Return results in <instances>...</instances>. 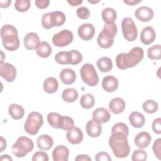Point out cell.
Returning <instances> with one entry per match:
<instances>
[{
	"label": "cell",
	"instance_id": "1",
	"mask_svg": "<svg viewBox=\"0 0 161 161\" xmlns=\"http://www.w3.org/2000/svg\"><path fill=\"white\" fill-rule=\"evenodd\" d=\"M144 52L140 47H133L128 53H119L116 57V64L118 69L125 70L134 67L140 63L143 58Z\"/></svg>",
	"mask_w": 161,
	"mask_h": 161
},
{
	"label": "cell",
	"instance_id": "2",
	"mask_svg": "<svg viewBox=\"0 0 161 161\" xmlns=\"http://www.w3.org/2000/svg\"><path fill=\"white\" fill-rule=\"evenodd\" d=\"M127 136V135L122 132H111L109 138V145L114 156L118 158L126 157L130 152Z\"/></svg>",
	"mask_w": 161,
	"mask_h": 161
},
{
	"label": "cell",
	"instance_id": "3",
	"mask_svg": "<svg viewBox=\"0 0 161 161\" xmlns=\"http://www.w3.org/2000/svg\"><path fill=\"white\" fill-rule=\"evenodd\" d=\"M1 37L3 47L8 51H14L19 47L16 28L11 25H4L1 28Z\"/></svg>",
	"mask_w": 161,
	"mask_h": 161
},
{
	"label": "cell",
	"instance_id": "4",
	"mask_svg": "<svg viewBox=\"0 0 161 161\" xmlns=\"http://www.w3.org/2000/svg\"><path fill=\"white\" fill-rule=\"evenodd\" d=\"M33 147V142L31 139L25 136H21L18 138L16 142L13 145L11 150L14 155L21 158L31 152Z\"/></svg>",
	"mask_w": 161,
	"mask_h": 161
},
{
	"label": "cell",
	"instance_id": "5",
	"mask_svg": "<svg viewBox=\"0 0 161 161\" xmlns=\"http://www.w3.org/2000/svg\"><path fill=\"white\" fill-rule=\"evenodd\" d=\"M43 123V119L42 115L38 112L33 111L28 114L24 125V129L27 133L35 135L38 133Z\"/></svg>",
	"mask_w": 161,
	"mask_h": 161
},
{
	"label": "cell",
	"instance_id": "6",
	"mask_svg": "<svg viewBox=\"0 0 161 161\" xmlns=\"http://www.w3.org/2000/svg\"><path fill=\"white\" fill-rule=\"evenodd\" d=\"M82 80L89 86H96L99 82V77L93 65L91 64H84L80 69Z\"/></svg>",
	"mask_w": 161,
	"mask_h": 161
},
{
	"label": "cell",
	"instance_id": "7",
	"mask_svg": "<svg viewBox=\"0 0 161 161\" xmlns=\"http://www.w3.org/2000/svg\"><path fill=\"white\" fill-rule=\"evenodd\" d=\"M121 29L123 36L126 40L133 42L137 38V28L135 22L131 18H125L122 20Z\"/></svg>",
	"mask_w": 161,
	"mask_h": 161
},
{
	"label": "cell",
	"instance_id": "8",
	"mask_svg": "<svg viewBox=\"0 0 161 161\" xmlns=\"http://www.w3.org/2000/svg\"><path fill=\"white\" fill-rule=\"evenodd\" d=\"M73 33L70 30L65 29L55 34L52 37L53 44L58 47H65L72 43Z\"/></svg>",
	"mask_w": 161,
	"mask_h": 161
},
{
	"label": "cell",
	"instance_id": "9",
	"mask_svg": "<svg viewBox=\"0 0 161 161\" xmlns=\"http://www.w3.org/2000/svg\"><path fill=\"white\" fill-rule=\"evenodd\" d=\"M1 77L7 82H13L16 77V70L14 65L9 63H1Z\"/></svg>",
	"mask_w": 161,
	"mask_h": 161
},
{
	"label": "cell",
	"instance_id": "10",
	"mask_svg": "<svg viewBox=\"0 0 161 161\" xmlns=\"http://www.w3.org/2000/svg\"><path fill=\"white\" fill-rule=\"evenodd\" d=\"M79 36L85 41L92 39L95 34V28L91 23H84L78 28Z\"/></svg>",
	"mask_w": 161,
	"mask_h": 161
},
{
	"label": "cell",
	"instance_id": "11",
	"mask_svg": "<svg viewBox=\"0 0 161 161\" xmlns=\"http://www.w3.org/2000/svg\"><path fill=\"white\" fill-rule=\"evenodd\" d=\"M154 15L152 9L148 6H143L137 8L135 12V17L143 22H148L150 21Z\"/></svg>",
	"mask_w": 161,
	"mask_h": 161
},
{
	"label": "cell",
	"instance_id": "12",
	"mask_svg": "<svg viewBox=\"0 0 161 161\" xmlns=\"http://www.w3.org/2000/svg\"><path fill=\"white\" fill-rule=\"evenodd\" d=\"M86 130L87 135L92 138L99 136L102 132L101 123L94 120L90 119L87 121L86 125Z\"/></svg>",
	"mask_w": 161,
	"mask_h": 161
},
{
	"label": "cell",
	"instance_id": "13",
	"mask_svg": "<svg viewBox=\"0 0 161 161\" xmlns=\"http://www.w3.org/2000/svg\"><path fill=\"white\" fill-rule=\"evenodd\" d=\"M66 138L69 143L76 145L83 140L84 135L82 130L78 127H73L67 131Z\"/></svg>",
	"mask_w": 161,
	"mask_h": 161
},
{
	"label": "cell",
	"instance_id": "14",
	"mask_svg": "<svg viewBox=\"0 0 161 161\" xmlns=\"http://www.w3.org/2000/svg\"><path fill=\"white\" fill-rule=\"evenodd\" d=\"M156 34L154 29L150 26L145 27L140 33V40L144 45H148L153 43L155 39Z\"/></svg>",
	"mask_w": 161,
	"mask_h": 161
},
{
	"label": "cell",
	"instance_id": "15",
	"mask_svg": "<svg viewBox=\"0 0 161 161\" xmlns=\"http://www.w3.org/2000/svg\"><path fill=\"white\" fill-rule=\"evenodd\" d=\"M69 155V150L64 145L56 147L52 152V157L54 161H67Z\"/></svg>",
	"mask_w": 161,
	"mask_h": 161
},
{
	"label": "cell",
	"instance_id": "16",
	"mask_svg": "<svg viewBox=\"0 0 161 161\" xmlns=\"http://www.w3.org/2000/svg\"><path fill=\"white\" fill-rule=\"evenodd\" d=\"M119 82L118 79L113 75L105 76L102 81V87L103 89L108 92L115 91L118 87Z\"/></svg>",
	"mask_w": 161,
	"mask_h": 161
},
{
	"label": "cell",
	"instance_id": "17",
	"mask_svg": "<svg viewBox=\"0 0 161 161\" xmlns=\"http://www.w3.org/2000/svg\"><path fill=\"white\" fill-rule=\"evenodd\" d=\"M151 140L152 137L149 133L147 131H142L135 136L134 142L137 147L140 148H145L150 145Z\"/></svg>",
	"mask_w": 161,
	"mask_h": 161
},
{
	"label": "cell",
	"instance_id": "18",
	"mask_svg": "<svg viewBox=\"0 0 161 161\" xmlns=\"http://www.w3.org/2000/svg\"><path fill=\"white\" fill-rule=\"evenodd\" d=\"M23 42L26 49L32 50L36 49L38 44L40 43V38L36 33L30 32L25 35Z\"/></svg>",
	"mask_w": 161,
	"mask_h": 161
},
{
	"label": "cell",
	"instance_id": "19",
	"mask_svg": "<svg viewBox=\"0 0 161 161\" xmlns=\"http://www.w3.org/2000/svg\"><path fill=\"white\" fill-rule=\"evenodd\" d=\"M125 102L121 97L113 98L109 103V109L115 114L121 113L125 110Z\"/></svg>",
	"mask_w": 161,
	"mask_h": 161
},
{
	"label": "cell",
	"instance_id": "20",
	"mask_svg": "<svg viewBox=\"0 0 161 161\" xmlns=\"http://www.w3.org/2000/svg\"><path fill=\"white\" fill-rule=\"evenodd\" d=\"M111 118V115L108 110L104 108L96 109L92 113V119L100 123H107Z\"/></svg>",
	"mask_w": 161,
	"mask_h": 161
},
{
	"label": "cell",
	"instance_id": "21",
	"mask_svg": "<svg viewBox=\"0 0 161 161\" xmlns=\"http://www.w3.org/2000/svg\"><path fill=\"white\" fill-rule=\"evenodd\" d=\"M60 79L64 84H72L75 81L76 75L74 70L68 68L64 69L60 73Z\"/></svg>",
	"mask_w": 161,
	"mask_h": 161
},
{
	"label": "cell",
	"instance_id": "22",
	"mask_svg": "<svg viewBox=\"0 0 161 161\" xmlns=\"http://www.w3.org/2000/svg\"><path fill=\"white\" fill-rule=\"evenodd\" d=\"M36 144L38 148L41 150H50L53 144V140L52 138L48 135H42L36 140Z\"/></svg>",
	"mask_w": 161,
	"mask_h": 161
},
{
	"label": "cell",
	"instance_id": "23",
	"mask_svg": "<svg viewBox=\"0 0 161 161\" xmlns=\"http://www.w3.org/2000/svg\"><path fill=\"white\" fill-rule=\"evenodd\" d=\"M129 121L131 125L136 128L142 127L145 123V118L143 114L138 111L132 112L129 116Z\"/></svg>",
	"mask_w": 161,
	"mask_h": 161
},
{
	"label": "cell",
	"instance_id": "24",
	"mask_svg": "<svg viewBox=\"0 0 161 161\" xmlns=\"http://www.w3.org/2000/svg\"><path fill=\"white\" fill-rule=\"evenodd\" d=\"M58 87V81L55 78L53 77H47L43 83V90L48 94H52L55 92L57 91Z\"/></svg>",
	"mask_w": 161,
	"mask_h": 161
},
{
	"label": "cell",
	"instance_id": "25",
	"mask_svg": "<svg viewBox=\"0 0 161 161\" xmlns=\"http://www.w3.org/2000/svg\"><path fill=\"white\" fill-rule=\"evenodd\" d=\"M52 47L47 42H40L36 48L37 55L42 58H47L52 53Z\"/></svg>",
	"mask_w": 161,
	"mask_h": 161
},
{
	"label": "cell",
	"instance_id": "26",
	"mask_svg": "<svg viewBox=\"0 0 161 161\" xmlns=\"http://www.w3.org/2000/svg\"><path fill=\"white\" fill-rule=\"evenodd\" d=\"M8 112L10 116L16 120L22 119L25 114L23 108L17 104H11L8 108Z\"/></svg>",
	"mask_w": 161,
	"mask_h": 161
},
{
	"label": "cell",
	"instance_id": "27",
	"mask_svg": "<svg viewBox=\"0 0 161 161\" xmlns=\"http://www.w3.org/2000/svg\"><path fill=\"white\" fill-rule=\"evenodd\" d=\"M96 65L102 72H108L113 69L112 60L108 57L99 58L96 62Z\"/></svg>",
	"mask_w": 161,
	"mask_h": 161
},
{
	"label": "cell",
	"instance_id": "28",
	"mask_svg": "<svg viewBox=\"0 0 161 161\" xmlns=\"http://www.w3.org/2000/svg\"><path fill=\"white\" fill-rule=\"evenodd\" d=\"M51 22L53 26H60L65 22V15L62 11H55L51 12Z\"/></svg>",
	"mask_w": 161,
	"mask_h": 161
},
{
	"label": "cell",
	"instance_id": "29",
	"mask_svg": "<svg viewBox=\"0 0 161 161\" xmlns=\"http://www.w3.org/2000/svg\"><path fill=\"white\" fill-rule=\"evenodd\" d=\"M101 16L106 23H114L117 18V13L112 8H106L103 10Z\"/></svg>",
	"mask_w": 161,
	"mask_h": 161
},
{
	"label": "cell",
	"instance_id": "30",
	"mask_svg": "<svg viewBox=\"0 0 161 161\" xmlns=\"http://www.w3.org/2000/svg\"><path fill=\"white\" fill-rule=\"evenodd\" d=\"M78 97V92L74 88H67L62 93V99L67 103H73Z\"/></svg>",
	"mask_w": 161,
	"mask_h": 161
},
{
	"label": "cell",
	"instance_id": "31",
	"mask_svg": "<svg viewBox=\"0 0 161 161\" xmlns=\"http://www.w3.org/2000/svg\"><path fill=\"white\" fill-rule=\"evenodd\" d=\"M67 60L69 64L77 65L82 60V53L77 50H72L67 52Z\"/></svg>",
	"mask_w": 161,
	"mask_h": 161
},
{
	"label": "cell",
	"instance_id": "32",
	"mask_svg": "<svg viewBox=\"0 0 161 161\" xmlns=\"http://www.w3.org/2000/svg\"><path fill=\"white\" fill-rule=\"evenodd\" d=\"M117 25L115 23H105L103 31H101L104 36L109 38H114L117 33Z\"/></svg>",
	"mask_w": 161,
	"mask_h": 161
},
{
	"label": "cell",
	"instance_id": "33",
	"mask_svg": "<svg viewBox=\"0 0 161 161\" xmlns=\"http://www.w3.org/2000/svg\"><path fill=\"white\" fill-rule=\"evenodd\" d=\"M80 104L83 108L90 109L94 106L95 104V99L92 94L87 93L82 96L80 100Z\"/></svg>",
	"mask_w": 161,
	"mask_h": 161
},
{
	"label": "cell",
	"instance_id": "34",
	"mask_svg": "<svg viewBox=\"0 0 161 161\" xmlns=\"http://www.w3.org/2000/svg\"><path fill=\"white\" fill-rule=\"evenodd\" d=\"M61 116L60 114L55 112L48 113L47 115V121L49 125L55 129H60Z\"/></svg>",
	"mask_w": 161,
	"mask_h": 161
},
{
	"label": "cell",
	"instance_id": "35",
	"mask_svg": "<svg viewBox=\"0 0 161 161\" xmlns=\"http://www.w3.org/2000/svg\"><path fill=\"white\" fill-rule=\"evenodd\" d=\"M147 56L151 60H160L161 58V46L155 45L148 48Z\"/></svg>",
	"mask_w": 161,
	"mask_h": 161
},
{
	"label": "cell",
	"instance_id": "36",
	"mask_svg": "<svg viewBox=\"0 0 161 161\" xmlns=\"http://www.w3.org/2000/svg\"><path fill=\"white\" fill-rule=\"evenodd\" d=\"M97 43L103 48H109L113 45L114 38H109L104 36L102 32H100L97 38Z\"/></svg>",
	"mask_w": 161,
	"mask_h": 161
},
{
	"label": "cell",
	"instance_id": "37",
	"mask_svg": "<svg viewBox=\"0 0 161 161\" xmlns=\"http://www.w3.org/2000/svg\"><path fill=\"white\" fill-rule=\"evenodd\" d=\"M142 108L145 112L149 114H152L157 111L158 109V104L155 101L148 99L145 101L143 103Z\"/></svg>",
	"mask_w": 161,
	"mask_h": 161
},
{
	"label": "cell",
	"instance_id": "38",
	"mask_svg": "<svg viewBox=\"0 0 161 161\" xmlns=\"http://www.w3.org/2000/svg\"><path fill=\"white\" fill-rule=\"evenodd\" d=\"M74 122L72 118L67 116H61L60 129L68 131L74 127Z\"/></svg>",
	"mask_w": 161,
	"mask_h": 161
},
{
	"label": "cell",
	"instance_id": "39",
	"mask_svg": "<svg viewBox=\"0 0 161 161\" xmlns=\"http://www.w3.org/2000/svg\"><path fill=\"white\" fill-rule=\"evenodd\" d=\"M31 3L29 0H16L14 3V8L19 12H25L30 8Z\"/></svg>",
	"mask_w": 161,
	"mask_h": 161
},
{
	"label": "cell",
	"instance_id": "40",
	"mask_svg": "<svg viewBox=\"0 0 161 161\" xmlns=\"http://www.w3.org/2000/svg\"><path fill=\"white\" fill-rule=\"evenodd\" d=\"M147 158V153L142 148L135 150L131 156V160L133 161H144Z\"/></svg>",
	"mask_w": 161,
	"mask_h": 161
},
{
	"label": "cell",
	"instance_id": "41",
	"mask_svg": "<svg viewBox=\"0 0 161 161\" xmlns=\"http://www.w3.org/2000/svg\"><path fill=\"white\" fill-rule=\"evenodd\" d=\"M54 59L56 62L61 65H67L69 64L67 60V52L61 51L58 52L55 57Z\"/></svg>",
	"mask_w": 161,
	"mask_h": 161
},
{
	"label": "cell",
	"instance_id": "42",
	"mask_svg": "<svg viewBox=\"0 0 161 161\" xmlns=\"http://www.w3.org/2000/svg\"><path fill=\"white\" fill-rule=\"evenodd\" d=\"M50 16H51V12H48L44 14L42 18V21H41L42 25L46 30H49L53 27L52 25Z\"/></svg>",
	"mask_w": 161,
	"mask_h": 161
},
{
	"label": "cell",
	"instance_id": "43",
	"mask_svg": "<svg viewBox=\"0 0 161 161\" xmlns=\"http://www.w3.org/2000/svg\"><path fill=\"white\" fill-rule=\"evenodd\" d=\"M114 131H119L125 133L126 135H128L129 133V129L128 126L124 123H117L113 126L111 129V132Z\"/></svg>",
	"mask_w": 161,
	"mask_h": 161
},
{
	"label": "cell",
	"instance_id": "44",
	"mask_svg": "<svg viewBox=\"0 0 161 161\" xmlns=\"http://www.w3.org/2000/svg\"><path fill=\"white\" fill-rule=\"evenodd\" d=\"M76 14L79 18L82 19H86L90 16V11L86 7H80L77 8Z\"/></svg>",
	"mask_w": 161,
	"mask_h": 161
},
{
	"label": "cell",
	"instance_id": "45",
	"mask_svg": "<svg viewBox=\"0 0 161 161\" xmlns=\"http://www.w3.org/2000/svg\"><path fill=\"white\" fill-rule=\"evenodd\" d=\"M160 146H161V139L159 138L155 140L153 147H152L153 152L154 153L155 156L159 160H160V158H161V157H161Z\"/></svg>",
	"mask_w": 161,
	"mask_h": 161
},
{
	"label": "cell",
	"instance_id": "46",
	"mask_svg": "<svg viewBox=\"0 0 161 161\" xmlns=\"http://www.w3.org/2000/svg\"><path fill=\"white\" fill-rule=\"evenodd\" d=\"M31 160L33 161H48V156L45 152H43L42 151H38L33 154Z\"/></svg>",
	"mask_w": 161,
	"mask_h": 161
},
{
	"label": "cell",
	"instance_id": "47",
	"mask_svg": "<svg viewBox=\"0 0 161 161\" xmlns=\"http://www.w3.org/2000/svg\"><path fill=\"white\" fill-rule=\"evenodd\" d=\"M95 160L96 161H111V158L107 152H101L96 155Z\"/></svg>",
	"mask_w": 161,
	"mask_h": 161
},
{
	"label": "cell",
	"instance_id": "48",
	"mask_svg": "<svg viewBox=\"0 0 161 161\" xmlns=\"http://www.w3.org/2000/svg\"><path fill=\"white\" fill-rule=\"evenodd\" d=\"M160 121H161V118H157L155 119L152 123V130L153 132L156 134H160L161 133V126H160Z\"/></svg>",
	"mask_w": 161,
	"mask_h": 161
},
{
	"label": "cell",
	"instance_id": "49",
	"mask_svg": "<svg viewBox=\"0 0 161 161\" xmlns=\"http://www.w3.org/2000/svg\"><path fill=\"white\" fill-rule=\"evenodd\" d=\"M35 5L36 7L39 9H45L47 8L50 3V1L48 0H43V1H40V0H36L35 2Z\"/></svg>",
	"mask_w": 161,
	"mask_h": 161
},
{
	"label": "cell",
	"instance_id": "50",
	"mask_svg": "<svg viewBox=\"0 0 161 161\" xmlns=\"http://www.w3.org/2000/svg\"><path fill=\"white\" fill-rule=\"evenodd\" d=\"M75 161H91V158L87 155L81 154V155H77V157L75 158Z\"/></svg>",
	"mask_w": 161,
	"mask_h": 161
},
{
	"label": "cell",
	"instance_id": "51",
	"mask_svg": "<svg viewBox=\"0 0 161 161\" xmlns=\"http://www.w3.org/2000/svg\"><path fill=\"white\" fill-rule=\"evenodd\" d=\"M83 2L82 0H68L67 1V3L72 6H78V5H80V4H82Z\"/></svg>",
	"mask_w": 161,
	"mask_h": 161
},
{
	"label": "cell",
	"instance_id": "52",
	"mask_svg": "<svg viewBox=\"0 0 161 161\" xmlns=\"http://www.w3.org/2000/svg\"><path fill=\"white\" fill-rule=\"evenodd\" d=\"M11 3V0H6V1H0V6L3 8H6L10 6Z\"/></svg>",
	"mask_w": 161,
	"mask_h": 161
},
{
	"label": "cell",
	"instance_id": "53",
	"mask_svg": "<svg viewBox=\"0 0 161 161\" xmlns=\"http://www.w3.org/2000/svg\"><path fill=\"white\" fill-rule=\"evenodd\" d=\"M6 148V140L3 136H1V148H0V152H3V150Z\"/></svg>",
	"mask_w": 161,
	"mask_h": 161
},
{
	"label": "cell",
	"instance_id": "54",
	"mask_svg": "<svg viewBox=\"0 0 161 161\" xmlns=\"http://www.w3.org/2000/svg\"><path fill=\"white\" fill-rule=\"evenodd\" d=\"M141 1H135V0H126L124 1V3L128 5H130V6H135L137 4H138L139 3H140Z\"/></svg>",
	"mask_w": 161,
	"mask_h": 161
},
{
	"label": "cell",
	"instance_id": "55",
	"mask_svg": "<svg viewBox=\"0 0 161 161\" xmlns=\"http://www.w3.org/2000/svg\"><path fill=\"white\" fill-rule=\"evenodd\" d=\"M0 159H1V160H11V161L13 160L12 158L10 156H9L8 155H7V154L2 155Z\"/></svg>",
	"mask_w": 161,
	"mask_h": 161
},
{
	"label": "cell",
	"instance_id": "56",
	"mask_svg": "<svg viewBox=\"0 0 161 161\" xmlns=\"http://www.w3.org/2000/svg\"><path fill=\"white\" fill-rule=\"evenodd\" d=\"M88 2L90 3H92V4H96V3H99V1H90V0H88Z\"/></svg>",
	"mask_w": 161,
	"mask_h": 161
}]
</instances>
